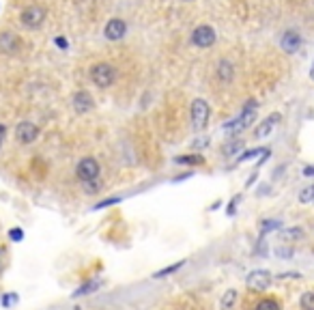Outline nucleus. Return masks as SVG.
<instances>
[{
  "mask_svg": "<svg viewBox=\"0 0 314 310\" xmlns=\"http://www.w3.org/2000/svg\"><path fill=\"white\" fill-rule=\"evenodd\" d=\"M256 110H258V103H256L254 99H248L245 106H243V110H241V115H239L237 119H233V121L224 123L222 129L228 131V134H239V131L248 129V127L256 121Z\"/></svg>",
  "mask_w": 314,
  "mask_h": 310,
  "instance_id": "1",
  "label": "nucleus"
},
{
  "mask_svg": "<svg viewBox=\"0 0 314 310\" xmlns=\"http://www.w3.org/2000/svg\"><path fill=\"white\" fill-rule=\"evenodd\" d=\"M91 80L93 84L99 88H108L114 80H117V69H114L110 63H97L91 69Z\"/></svg>",
  "mask_w": 314,
  "mask_h": 310,
  "instance_id": "2",
  "label": "nucleus"
},
{
  "mask_svg": "<svg viewBox=\"0 0 314 310\" xmlns=\"http://www.w3.org/2000/svg\"><path fill=\"white\" fill-rule=\"evenodd\" d=\"M19 19H22V24L26 28H39L46 22V9L39 7V5H30L19 13Z\"/></svg>",
  "mask_w": 314,
  "mask_h": 310,
  "instance_id": "3",
  "label": "nucleus"
},
{
  "mask_svg": "<svg viewBox=\"0 0 314 310\" xmlns=\"http://www.w3.org/2000/svg\"><path fill=\"white\" fill-rule=\"evenodd\" d=\"M209 115H211V108L205 99H194L192 101V123L196 129H205L207 123H209Z\"/></svg>",
  "mask_w": 314,
  "mask_h": 310,
  "instance_id": "4",
  "label": "nucleus"
},
{
  "mask_svg": "<svg viewBox=\"0 0 314 310\" xmlns=\"http://www.w3.org/2000/svg\"><path fill=\"white\" fill-rule=\"evenodd\" d=\"M76 172H78V179L82 183H86V181H97L101 170H99V164L95 158H84V160H80Z\"/></svg>",
  "mask_w": 314,
  "mask_h": 310,
  "instance_id": "5",
  "label": "nucleus"
},
{
  "mask_svg": "<svg viewBox=\"0 0 314 310\" xmlns=\"http://www.w3.org/2000/svg\"><path fill=\"white\" fill-rule=\"evenodd\" d=\"M215 39H217L215 37V30L211 26H207V24L198 26L194 33H192V43L198 46V48H211L215 43Z\"/></svg>",
  "mask_w": 314,
  "mask_h": 310,
  "instance_id": "6",
  "label": "nucleus"
},
{
  "mask_svg": "<svg viewBox=\"0 0 314 310\" xmlns=\"http://www.w3.org/2000/svg\"><path fill=\"white\" fill-rule=\"evenodd\" d=\"M245 284H248V289H252V291H265L271 284V274L267 270H254L248 274Z\"/></svg>",
  "mask_w": 314,
  "mask_h": 310,
  "instance_id": "7",
  "label": "nucleus"
},
{
  "mask_svg": "<svg viewBox=\"0 0 314 310\" xmlns=\"http://www.w3.org/2000/svg\"><path fill=\"white\" fill-rule=\"evenodd\" d=\"M15 136L22 144H33L39 138V127L35 125V123H30V121H22L15 127Z\"/></svg>",
  "mask_w": 314,
  "mask_h": 310,
  "instance_id": "8",
  "label": "nucleus"
},
{
  "mask_svg": "<svg viewBox=\"0 0 314 310\" xmlns=\"http://www.w3.org/2000/svg\"><path fill=\"white\" fill-rule=\"evenodd\" d=\"M103 35H106V39H110V41H119L127 35V24H125L121 17H112L106 24V28H103Z\"/></svg>",
  "mask_w": 314,
  "mask_h": 310,
  "instance_id": "9",
  "label": "nucleus"
},
{
  "mask_svg": "<svg viewBox=\"0 0 314 310\" xmlns=\"http://www.w3.org/2000/svg\"><path fill=\"white\" fill-rule=\"evenodd\" d=\"M71 103H73V110H76L78 115H86V112H91L93 106H95V101H93L88 91H78L76 95H73Z\"/></svg>",
  "mask_w": 314,
  "mask_h": 310,
  "instance_id": "10",
  "label": "nucleus"
},
{
  "mask_svg": "<svg viewBox=\"0 0 314 310\" xmlns=\"http://www.w3.org/2000/svg\"><path fill=\"white\" fill-rule=\"evenodd\" d=\"M301 35L297 33V30H286L284 35H282V39H280V46H282V50L284 52H288V54H295V52L301 48Z\"/></svg>",
  "mask_w": 314,
  "mask_h": 310,
  "instance_id": "11",
  "label": "nucleus"
},
{
  "mask_svg": "<svg viewBox=\"0 0 314 310\" xmlns=\"http://www.w3.org/2000/svg\"><path fill=\"white\" fill-rule=\"evenodd\" d=\"M19 46H22V41H19V37L15 33H3L0 35V50H3L5 54H17Z\"/></svg>",
  "mask_w": 314,
  "mask_h": 310,
  "instance_id": "12",
  "label": "nucleus"
},
{
  "mask_svg": "<svg viewBox=\"0 0 314 310\" xmlns=\"http://www.w3.org/2000/svg\"><path fill=\"white\" fill-rule=\"evenodd\" d=\"M280 115H278V112H274V115H269L263 123H260V125H256V129H254V136L256 138H267L269 136V134L271 131H274V127L278 125V123H280Z\"/></svg>",
  "mask_w": 314,
  "mask_h": 310,
  "instance_id": "13",
  "label": "nucleus"
},
{
  "mask_svg": "<svg viewBox=\"0 0 314 310\" xmlns=\"http://www.w3.org/2000/svg\"><path fill=\"white\" fill-rule=\"evenodd\" d=\"M217 76L222 82H230L235 78V67L230 60H219V65H217Z\"/></svg>",
  "mask_w": 314,
  "mask_h": 310,
  "instance_id": "14",
  "label": "nucleus"
},
{
  "mask_svg": "<svg viewBox=\"0 0 314 310\" xmlns=\"http://www.w3.org/2000/svg\"><path fill=\"white\" fill-rule=\"evenodd\" d=\"M241 149H243V140L235 138V140H230V142L224 144V147H222V153L226 155V158H235V155L241 153Z\"/></svg>",
  "mask_w": 314,
  "mask_h": 310,
  "instance_id": "15",
  "label": "nucleus"
},
{
  "mask_svg": "<svg viewBox=\"0 0 314 310\" xmlns=\"http://www.w3.org/2000/svg\"><path fill=\"white\" fill-rule=\"evenodd\" d=\"M174 162L176 164H187V166H200V164H205V158L203 155H179Z\"/></svg>",
  "mask_w": 314,
  "mask_h": 310,
  "instance_id": "16",
  "label": "nucleus"
},
{
  "mask_svg": "<svg viewBox=\"0 0 314 310\" xmlns=\"http://www.w3.org/2000/svg\"><path fill=\"white\" fill-rule=\"evenodd\" d=\"M301 235H303L301 229H284V231H280V239L286 241V243H290V241L301 239Z\"/></svg>",
  "mask_w": 314,
  "mask_h": 310,
  "instance_id": "17",
  "label": "nucleus"
},
{
  "mask_svg": "<svg viewBox=\"0 0 314 310\" xmlns=\"http://www.w3.org/2000/svg\"><path fill=\"white\" fill-rule=\"evenodd\" d=\"M235 302H237V291L235 289H228V291L224 293V297H222V302H219V306H222V310H230Z\"/></svg>",
  "mask_w": 314,
  "mask_h": 310,
  "instance_id": "18",
  "label": "nucleus"
},
{
  "mask_svg": "<svg viewBox=\"0 0 314 310\" xmlns=\"http://www.w3.org/2000/svg\"><path fill=\"white\" fill-rule=\"evenodd\" d=\"M99 289V280H91V282H86V284H82L76 293H73V297H82V295H88V293H93V291H97Z\"/></svg>",
  "mask_w": 314,
  "mask_h": 310,
  "instance_id": "19",
  "label": "nucleus"
},
{
  "mask_svg": "<svg viewBox=\"0 0 314 310\" xmlns=\"http://www.w3.org/2000/svg\"><path fill=\"white\" fill-rule=\"evenodd\" d=\"M280 226H282L280 220H263V222H260V235H267L271 231H278Z\"/></svg>",
  "mask_w": 314,
  "mask_h": 310,
  "instance_id": "20",
  "label": "nucleus"
},
{
  "mask_svg": "<svg viewBox=\"0 0 314 310\" xmlns=\"http://www.w3.org/2000/svg\"><path fill=\"white\" fill-rule=\"evenodd\" d=\"M181 267H183V261L174 263V265H170V267H164V270H160V272H157V274H153V278H166V276L174 274L176 270H181Z\"/></svg>",
  "mask_w": 314,
  "mask_h": 310,
  "instance_id": "21",
  "label": "nucleus"
},
{
  "mask_svg": "<svg viewBox=\"0 0 314 310\" xmlns=\"http://www.w3.org/2000/svg\"><path fill=\"white\" fill-rule=\"evenodd\" d=\"M299 203H314V185H308V188H303L299 192Z\"/></svg>",
  "mask_w": 314,
  "mask_h": 310,
  "instance_id": "22",
  "label": "nucleus"
},
{
  "mask_svg": "<svg viewBox=\"0 0 314 310\" xmlns=\"http://www.w3.org/2000/svg\"><path fill=\"white\" fill-rule=\"evenodd\" d=\"M301 308L303 310H314V291H306L301 295Z\"/></svg>",
  "mask_w": 314,
  "mask_h": 310,
  "instance_id": "23",
  "label": "nucleus"
},
{
  "mask_svg": "<svg viewBox=\"0 0 314 310\" xmlns=\"http://www.w3.org/2000/svg\"><path fill=\"white\" fill-rule=\"evenodd\" d=\"M267 149H252V151H245L243 155H239L237 158V164H241V162H248V160H254L256 155H263Z\"/></svg>",
  "mask_w": 314,
  "mask_h": 310,
  "instance_id": "24",
  "label": "nucleus"
},
{
  "mask_svg": "<svg viewBox=\"0 0 314 310\" xmlns=\"http://www.w3.org/2000/svg\"><path fill=\"white\" fill-rule=\"evenodd\" d=\"M256 310H282V308L276 299H263V302H258Z\"/></svg>",
  "mask_w": 314,
  "mask_h": 310,
  "instance_id": "25",
  "label": "nucleus"
},
{
  "mask_svg": "<svg viewBox=\"0 0 314 310\" xmlns=\"http://www.w3.org/2000/svg\"><path fill=\"white\" fill-rule=\"evenodd\" d=\"M9 237H11L13 241H22L24 239V231L22 229H11L9 231Z\"/></svg>",
  "mask_w": 314,
  "mask_h": 310,
  "instance_id": "26",
  "label": "nucleus"
},
{
  "mask_svg": "<svg viewBox=\"0 0 314 310\" xmlns=\"http://www.w3.org/2000/svg\"><path fill=\"white\" fill-rule=\"evenodd\" d=\"M276 254L278 256H282V258H290L293 256V248H276Z\"/></svg>",
  "mask_w": 314,
  "mask_h": 310,
  "instance_id": "27",
  "label": "nucleus"
},
{
  "mask_svg": "<svg viewBox=\"0 0 314 310\" xmlns=\"http://www.w3.org/2000/svg\"><path fill=\"white\" fill-rule=\"evenodd\" d=\"M84 188H86V194H95V192L99 190V183H97V181H86Z\"/></svg>",
  "mask_w": 314,
  "mask_h": 310,
  "instance_id": "28",
  "label": "nucleus"
},
{
  "mask_svg": "<svg viewBox=\"0 0 314 310\" xmlns=\"http://www.w3.org/2000/svg\"><path fill=\"white\" fill-rule=\"evenodd\" d=\"M237 203H241V196H235L233 201L228 205V215H235V209H237Z\"/></svg>",
  "mask_w": 314,
  "mask_h": 310,
  "instance_id": "29",
  "label": "nucleus"
},
{
  "mask_svg": "<svg viewBox=\"0 0 314 310\" xmlns=\"http://www.w3.org/2000/svg\"><path fill=\"white\" fill-rule=\"evenodd\" d=\"M13 302H17V295H15V293H11V295H5V297H3V306H5V308H9V306H11Z\"/></svg>",
  "mask_w": 314,
  "mask_h": 310,
  "instance_id": "30",
  "label": "nucleus"
},
{
  "mask_svg": "<svg viewBox=\"0 0 314 310\" xmlns=\"http://www.w3.org/2000/svg\"><path fill=\"white\" fill-rule=\"evenodd\" d=\"M121 198L119 196H112V198H108V201H101L99 205H97V209H103V207H108V205H114V203H119Z\"/></svg>",
  "mask_w": 314,
  "mask_h": 310,
  "instance_id": "31",
  "label": "nucleus"
},
{
  "mask_svg": "<svg viewBox=\"0 0 314 310\" xmlns=\"http://www.w3.org/2000/svg\"><path fill=\"white\" fill-rule=\"evenodd\" d=\"M56 46H58V48H62V50H67V48H69V43H67V41L62 39V37H58V39H56Z\"/></svg>",
  "mask_w": 314,
  "mask_h": 310,
  "instance_id": "32",
  "label": "nucleus"
},
{
  "mask_svg": "<svg viewBox=\"0 0 314 310\" xmlns=\"http://www.w3.org/2000/svg\"><path fill=\"white\" fill-rule=\"evenodd\" d=\"M303 174H306V177H314V166H306L303 168Z\"/></svg>",
  "mask_w": 314,
  "mask_h": 310,
  "instance_id": "33",
  "label": "nucleus"
},
{
  "mask_svg": "<svg viewBox=\"0 0 314 310\" xmlns=\"http://www.w3.org/2000/svg\"><path fill=\"white\" fill-rule=\"evenodd\" d=\"M3 134H5V127L0 125V147H3Z\"/></svg>",
  "mask_w": 314,
  "mask_h": 310,
  "instance_id": "34",
  "label": "nucleus"
},
{
  "mask_svg": "<svg viewBox=\"0 0 314 310\" xmlns=\"http://www.w3.org/2000/svg\"><path fill=\"white\" fill-rule=\"evenodd\" d=\"M185 3H192V0H185Z\"/></svg>",
  "mask_w": 314,
  "mask_h": 310,
  "instance_id": "35",
  "label": "nucleus"
}]
</instances>
